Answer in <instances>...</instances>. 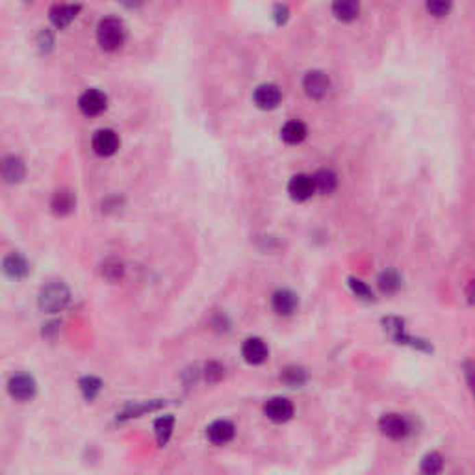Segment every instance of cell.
Segmentation results:
<instances>
[{"label": "cell", "instance_id": "obj_1", "mask_svg": "<svg viewBox=\"0 0 475 475\" xmlns=\"http://www.w3.org/2000/svg\"><path fill=\"white\" fill-rule=\"evenodd\" d=\"M126 41V26L119 17L108 15L97 25V43L104 52H117Z\"/></svg>", "mask_w": 475, "mask_h": 475}, {"label": "cell", "instance_id": "obj_2", "mask_svg": "<svg viewBox=\"0 0 475 475\" xmlns=\"http://www.w3.org/2000/svg\"><path fill=\"white\" fill-rule=\"evenodd\" d=\"M71 292L69 288L62 284V282H52L49 286H45L39 294V307L41 310L49 314L62 312L63 308L69 305Z\"/></svg>", "mask_w": 475, "mask_h": 475}, {"label": "cell", "instance_id": "obj_3", "mask_svg": "<svg viewBox=\"0 0 475 475\" xmlns=\"http://www.w3.org/2000/svg\"><path fill=\"white\" fill-rule=\"evenodd\" d=\"M379 429L384 437L392 440H403L410 435V424L401 414H384L379 419Z\"/></svg>", "mask_w": 475, "mask_h": 475}, {"label": "cell", "instance_id": "obj_4", "mask_svg": "<svg viewBox=\"0 0 475 475\" xmlns=\"http://www.w3.org/2000/svg\"><path fill=\"white\" fill-rule=\"evenodd\" d=\"M108 99L106 95L99 89H86L78 99V110L86 117H97L100 113L106 112Z\"/></svg>", "mask_w": 475, "mask_h": 475}, {"label": "cell", "instance_id": "obj_5", "mask_svg": "<svg viewBox=\"0 0 475 475\" xmlns=\"http://www.w3.org/2000/svg\"><path fill=\"white\" fill-rule=\"evenodd\" d=\"M119 136L115 130H110V128H102V130L95 132L93 141H91V147H93L95 154H99L102 158L113 157L119 150Z\"/></svg>", "mask_w": 475, "mask_h": 475}, {"label": "cell", "instance_id": "obj_6", "mask_svg": "<svg viewBox=\"0 0 475 475\" xmlns=\"http://www.w3.org/2000/svg\"><path fill=\"white\" fill-rule=\"evenodd\" d=\"M264 414L268 416V419L275 421V424H284V421L292 419V416H294V405L286 397L277 395V397H271V399L266 401Z\"/></svg>", "mask_w": 475, "mask_h": 475}, {"label": "cell", "instance_id": "obj_7", "mask_svg": "<svg viewBox=\"0 0 475 475\" xmlns=\"http://www.w3.org/2000/svg\"><path fill=\"white\" fill-rule=\"evenodd\" d=\"M26 176V165L19 157L8 154L0 158V178L8 184H19Z\"/></svg>", "mask_w": 475, "mask_h": 475}, {"label": "cell", "instance_id": "obj_8", "mask_svg": "<svg viewBox=\"0 0 475 475\" xmlns=\"http://www.w3.org/2000/svg\"><path fill=\"white\" fill-rule=\"evenodd\" d=\"M329 88H331V80H329V76H327L323 71H310V73L305 75L303 89H305V93H307L310 99H323V97L329 93Z\"/></svg>", "mask_w": 475, "mask_h": 475}, {"label": "cell", "instance_id": "obj_9", "mask_svg": "<svg viewBox=\"0 0 475 475\" xmlns=\"http://www.w3.org/2000/svg\"><path fill=\"white\" fill-rule=\"evenodd\" d=\"M242 356H244L245 362L258 366V364H264L268 360L269 349L262 338H247L242 345Z\"/></svg>", "mask_w": 475, "mask_h": 475}, {"label": "cell", "instance_id": "obj_10", "mask_svg": "<svg viewBox=\"0 0 475 475\" xmlns=\"http://www.w3.org/2000/svg\"><path fill=\"white\" fill-rule=\"evenodd\" d=\"M253 99H255V104L260 110H273V108L279 106V102L282 100V91L275 84H262V86L257 88Z\"/></svg>", "mask_w": 475, "mask_h": 475}, {"label": "cell", "instance_id": "obj_11", "mask_svg": "<svg viewBox=\"0 0 475 475\" xmlns=\"http://www.w3.org/2000/svg\"><path fill=\"white\" fill-rule=\"evenodd\" d=\"M271 307L279 316H292L299 307V299L292 290L282 288V290H277L271 297Z\"/></svg>", "mask_w": 475, "mask_h": 475}, {"label": "cell", "instance_id": "obj_12", "mask_svg": "<svg viewBox=\"0 0 475 475\" xmlns=\"http://www.w3.org/2000/svg\"><path fill=\"white\" fill-rule=\"evenodd\" d=\"M8 390H10L13 399L28 401L36 394V382H34V379L30 375L21 373V375L12 377V381L8 384Z\"/></svg>", "mask_w": 475, "mask_h": 475}, {"label": "cell", "instance_id": "obj_13", "mask_svg": "<svg viewBox=\"0 0 475 475\" xmlns=\"http://www.w3.org/2000/svg\"><path fill=\"white\" fill-rule=\"evenodd\" d=\"M288 194H290V197H292V199L299 200V202L310 199V197L316 194V189H314L312 176L310 175L292 176V181H290V184H288Z\"/></svg>", "mask_w": 475, "mask_h": 475}, {"label": "cell", "instance_id": "obj_14", "mask_svg": "<svg viewBox=\"0 0 475 475\" xmlns=\"http://www.w3.org/2000/svg\"><path fill=\"white\" fill-rule=\"evenodd\" d=\"M234 435H236V427L232 426L231 421H227V419H218V421H213L212 426L207 429L208 440L216 445L229 444L232 438H234Z\"/></svg>", "mask_w": 475, "mask_h": 475}, {"label": "cell", "instance_id": "obj_15", "mask_svg": "<svg viewBox=\"0 0 475 475\" xmlns=\"http://www.w3.org/2000/svg\"><path fill=\"white\" fill-rule=\"evenodd\" d=\"M78 12H80V8L75 6V4H56L49 13L50 23L56 26L58 30H63L78 17Z\"/></svg>", "mask_w": 475, "mask_h": 475}, {"label": "cell", "instance_id": "obj_16", "mask_svg": "<svg viewBox=\"0 0 475 475\" xmlns=\"http://www.w3.org/2000/svg\"><path fill=\"white\" fill-rule=\"evenodd\" d=\"M76 197L71 189H58L56 194L52 195V200H50V207L60 216H67L75 210Z\"/></svg>", "mask_w": 475, "mask_h": 475}, {"label": "cell", "instance_id": "obj_17", "mask_svg": "<svg viewBox=\"0 0 475 475\" xmlns=\"http://www.w3.org/2000/svg\"><path fill=\"white\" fill-rule=\"evenodd\" d=\"M332 13L336 15V19L344 21V23L355 21L360 13V2L358 0H334Z\"/></svg>", "mask_w": 475, "mask_h": 475}, {"label": "cell", "instance_id": "obj_18", "mask_svg": "<svg viewBox=\"0 0 475 475\" xmlns=\"http://www.w3.org/2000/svg\"><path fill=\"white\" fill-rule=\"evenodd\" d=\"M308 128L303 121H288L286 125L281 128V138L290 145L301 143L303 139L307 138Z\"/></svg>", "mask_w": 475, "mask_h": 475}, {"label": "cell", "instance_id": "obj_19", "mask_svg": "<svg viewBox=\"0 0 475 475\" xmlns=\"http://www.w3.org/2000/svg\"><path fill=\"white\" fill-rule=\"evenodd\" d=\"M314 189L319 192V194L329 195L332 194L338 186V176L334 175V171L331 169H319L318 173L312 176Z\"/></svg>", "mask_w": 475, "mask_h": 475}, {"label": "cell", "instance_id": "obj_20", "mask_svg": "<svg viewBox=\"0 0 475 475\" xmlns=\"http://www.w3.org/2000/svg\"><path fill=\"white\" fill-rule=\"evenodd\" d=\"M307 371L301 366H288V368L282 369L281 373V381L290 388H301L307 382Z\"/></svg>", "mask_w": 475, "mask_h": 475}, {"label": "cell", "instance_id": "obj_21", "mask_svg": "<svg viewBox=\"0 0 475 475\" xmlns=\"http://www.w3.org/2000/svg\"><path fill=\"white\" fill-rule=\"evenodd\" d=\"M379 288H381L384 294H395L401 288V277L395 271H392V269H388V271L381 273V277H379Z\"/></svg>", "mask_w": 475, "mask_h": 475}, {"label": "cell", "instance_id": "obj_22", "mask_svg": "<svg viewBox=\"0 0 475 475\" xmlns=\"http://www.w3.org/2000/svg\"><path fill=\"white\" fill-rule=\"evenodd\" d=\"M442 468H444V459H442L440 453H429V455L424 456V461H421V472H424V474H440Z\"/></svg>", "mask_w": 475, "mask_h": 475}, {"label": "cell", "instance_id": "obj_23", "mask_svg": "<svg viewBox=\"0 0 475 475\" xmlns=\"http://www.w3.org/2000/svg\"><path fill=\"white\" fill-rule=\"evenodd\" d=\"M173 426H175V419L171 418V416H163V418L158 419L157 426H154L158 444L163 445L165 442H167L169 437H171V432H173Z\"/></svg>", "mask_w": 475, "mask_h": 475}, {"label": "cell", "instance_id": "obj_24", "mask_svg": "<svg viewBox=\"0 0 475 475\" xmlns=\"http://www.w3.org/2000/svg\"><path fill=\"white\" fill-rule=\"evenodd\" d=\"M4 268H6V271L10 273L12 277H25L26 273H28V266H26V262L23 260L21 257H17V255H13V257H10L6 260V264H4Z\"/></svg>", "mask_w": 475, "mask_h": 475}, {"label": "cell", "instance_id": "obj_25", "mask_svg": "<svg viewBox=\"0 0 475 475\" xmlns=\"http://www.w3.org/2000/svg\"><path fill=\"white\" fill-rule=\"evenodd\" d=\"M453 0H426L427 12L431 13L432 17H445L451 10Z\"/></svg>", "mask_w": 475, "mask_h": 475}, {"label": "cell", "instance_id": "obj_26", "mask_svg": "<svg viewBox=\"0 0 475 475\" xmlns=\"http://www.w3.org/2000/svg\"><path fill=\"white\" fill-rule=\"evenodd\" d=\"M100 381L99 379H95V377H86V379H82L80 382V388L82 392H84V395L88 397V399H93L95 395L100 392Z\"/></svg>", "mask_w": 475, "mask_h": 475}, {"label": "cell", "instance_id": "obj_27", "mask_svg": "<svg viewBox=\"0 0 475 475\" xmlns=\"http://www.w3.org/2000/svg\"><path fill=\"white\" fill-rule=\"evenodd\" d=\"M349 286L353 290V294L356 297H360V299H371L373 297V294H371V290H369L366 282L358 281V279H349Z\"/></svg>", "mask_w": 475, "mask_h": 475}, {"label": "cell", "instance_id": "obj_28", "mask_svg": "<svg viewBox=\"0 0 475 475\" xmlns=\"http://www.w3.org/2000/svg\"><path fill=\"white\" fill-rule=\"evenodd\" d=\"M205 375H207L208 382H219L225 377V368L219 362H210L205 369Z\"/></svg>", "mask_w": 475, "mask_h": 475}, {"label": "cell", "instance_id": "obj_29", "mask_svg": "<svg viewBox=\"0 0 475 475\" xmlns=\"http://www.w3.org/2000/svg\"><path fill=\"white\" fill-rule=\"evenodd\" d=\"M102 273L110 281H119L123 277V266H121V262H106L102 268Z\"/></svg>", "mask_w": 475, "mask_h": 475}, {"label": "cell", "instance_id": "obj_30", "mask_svg": "<svg viewBox=\"0 0 475 475\" xmlns=\"http://www.w3.org/2000/svg\"><path fill=\"white\" fill-rule=\"evenodd\" d=\"M119 2H121L123 6L130 8V10H134V8H138L143 4V0H119Z\"/></svg>", "mask_w": 475, "mask_h": 475}, {"label": "cell", "instance_id": "obj_31", "mask_svg": "<svg viewBox=\"0 0 475 475\" xmlns=\"http://www.w3.org/2000/svg\"><path fill=\"white\" fill-rule=\"evenodd\" d=\"M26 2H32V0H26Z\"/></svg>", "mask_w": 475, "mask_h": 475}]
</instances>
